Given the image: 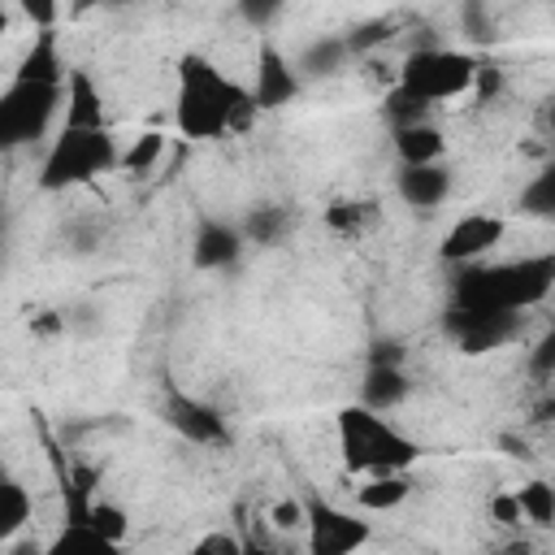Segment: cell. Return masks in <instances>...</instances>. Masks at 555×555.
<instances>
[{
    "mask_svg": "<svg viewBox=\"0 0 555 555\" xmlns=\"http://www.w3.org/2000/svg\"><path fill=\"white\" fill-rule=\"evenodd\" d=\"M299 91H304V74H299V65H295V61L264 35V39H260V52H256V78H251V95H256L260 113L291 104Z\"/></svg>",
    "mask_w": 555,
    "mask_h": 555,
    "instance_id": "obj_11",
    "label": "cell"
},
{
    "mask_svg": "<svg viewBox=\"0 0 555 555\" xmlns=\"http://www.w3.org/2000/svg\"><path fill=\"white\" fill-rule=\"evenodd\" d=\"M195 551H238V538H230V533H204L199 542H195Z\"/></svg>",
    "mask_w": 555,
    "mask_h": 555,
    "instance_id": "obj_34",
    "label": "cell"
},
{
    "mask_svg": "<svg viewBox=\"0 0 555 555\" xmlns=\"http://www.w3.org/2000/svg\"><path fill=\"white\" fill-rule=\"evenodd\" d=\"M160 416H165V425L182 438V442H191V447H221L225 438H230V429H225V416L208 403V399H195V395H186V390H165V399H160Z\"/></svg>",
    "mask_w": 555,
    "mask_h": 555,
    "instance_id": "obj_9",
    "label": "cell"
},
{
    "mask_svg": "<svg viewBox=\"0 0 555 555\" xmlns=\"http://www.w3.org/2000/svg\"><path fill=\"white\" fill-rule=\"evenodd\" d=\"M260 117L251 87L230 78L204 52H186L173 69V126L182 139L212 143L225 134H247Z\"/></svg>",
    "mask_w": 555,
    "mask_h": 555,
    "instance_id": "obj_1",
    "label": "cell"
},
{
    "mask_svg": "<svg viewBox=\"0 0 555 555\" xmlns=\"http://www.w3.org/2000/svg\"><path fill=\"white\" fill-rule=\"evenodd\" d=\"M238 225H243V238H247V243H256V247H273V243L286 238V230H291V212H286L282 204H256V208L243 212Z\"/></svg>",
    "mask_w": 555,
    "mask_h": 555,
    "instance_id": "obj_20",
    "label": "cell"
},
{
    "mask_svg": "<svg viewBox=\"0 0 555 555\" xmlns=\"http://www.w3.org/2000/svg\"><path fill=\"white\" fill-rule=\"evenodd\" d=\"M121 165V143L108 126H65L52 134L43 160H39V186L43 191H69L87 186L100 173H113Z\"/></svg>",
    "mask_w": 555,
    "mask_h": 555,
    "instance_id": "obj_5",
    "label": "cell"
},
{
    "mask_svg": "<svg viewBox=\"0 0 555 555\" xmlns=\"http://www.w3.org/2000/svg\"><path fill=\"white\" fill-rule=\"evenodd\" d=\"M442 330L464 356H486L520 338V312H468V308L447 304Z\"/></svg>",
    "mask_w": 555,
    "mask_h": 555,
    "instance_id": "obj_7",
    "label": "cell"
},
{
    "mask_svg": "<svg viewBox=\"0 0 555 555\" xmlns=\"http://www.w3.org/2000/svg\"><path fill=\"white\" fill-rule=\"evenodd\" d=\"M516 499H520V516L529 525H538V529L555 525V486L551 481H525L516 490Z\"/></svg>",
    "mask_w": 555,
    "mask_h": 555,
    "instance_id": "obj_24",
    "label": "cell"
},
{
    "mask_svg": "<svg viewBox=\"0 0 555 555\" xmlns=\"http://www.w3.org/2000/svg\"><path fill=\"white\" fill-rule=\"evenodd\" d=\"M395 191L408 208H438L451 195V169L442 160L438 165H399Z\"/></svg>",
    "mask_w": 555,
    "mask_h": 555,
    "instance_id": "obj_13",
    "label": "cell"
},
{
    "mask_svg": "<svg viewBox=\"0 0 555 555\" xmlns=\"http://www.w3.org/2000/svg\"><path fill=\"white\" fill-rule=\"evenodd\" d=\"M65 126H108V104L87 69H69L65 78Z\"/></svg>",
    "mask_w": 555,
    "mask_h": 555,
    "instance_id": "obj_16",
    "label": "cell"
},
{
    "mask_svg": "<svg viewBox=\"0 0 555 555\" xmlns=\"http://www.w3.org/2000/svg\"><path fill=\"white\" fill-rule=\"evenodd\" d=\"M356 52H351V43H347V35H321V39H312L304 52H299V74L304 78H334L338 69H347V61H351Z\"/></svg>",
    "mask_w": 555,
    "mask_h": 555,
    "instance_id": "obj_18",
    "label": "cell"
},
{
    "mask_svg": "<svg viewBox=\"0 0 555 555\" xmlns=\"http://www.w3.org/2000/svg\"><path fill=\"white\" fill-rule=\"evenodd\" d=\"M334 434H338L343 468L356 473V477H369V473H408L421 460L416 438H408L386 412H377L369 403H347L334 416Z\"/></svg>",
    "mask_w": 555,
    "mask_h": 555,
    "instance_id": "obj_4",
    "label": "cell"
},
{
    "mask_svg": "<svg viewBox=\"0 0 555 555\" xmlns=\"http://www.w3.org/2000/svg\"><path fill=\"white\" fill-rule=\"evenodd\" d=\"M52 551H69V555H78V551H100V555H108V551H117V542H113V538H104L91 520L74 516V520L61 529V538L52 542Z\"/></svg>",
    "mask_w": 555,
    "mask_h": 555,
    "instance_id": "obj_23",
    "label": "cell"
},
{
    "mask_svg": "<svg viewBox=\"0 0 555 555\" xmlns=\"http://www.w3.org/2000/svg\"><path fill=\"white\" fill-rule=\"evenodd\" d=\"M308 503V546L312 555H347L369 542V525L356 512H343L325 499H304Z\"/></svg>",
    "mask_w": 555,
    "mask_h": 555,
    "instance_id": "obj_10",
    "label": "cell"
},
{
    "mask_svg": "<svg viewBox=\"0 0 555 555\" xmlns=\"http://www.w3.org/2000/svg\"><path fill=\"white\" fill-rule=\"evenodd\" d=\"M65 78L69 69L61 65L56 35L39 30L0 95V147L17 152V147H35L39 139H48L52 117L65 108Z\"/></svg>",
    "mask_w": 555,
    "mask_h": 555,
    "instance_id": "obj_2",
    "label": "cell"
},
{
    "mask_svg": "<svg viewBox=\"0 0 555 555\" xmlns=\"http://www.w3.org/2000/svg\"><path fill=\"white\" fill-rule=\"evenodd\" d=\"M434 113V104L429 100H421L416 91H408V87H390V95H386V121H390V130L395 126H412V121H425Z\"/></svg>",
    "mask_w": 555,
    "mask_h": 555,
    "instance_id": "obj_25",
    "label": "cell"
},
{
    "mask_svg": "<svg viewBox=\"0 0 555 555\" xmlns=\"http://www.w3.org/2000/svg\"><path fill=\"white\" fill-rule=\"evenodd\" d=\"M17 9L35 30H52L61 17V0H17Z\"/></svg>",
    "mask_w": 555,
    "mask_h": 555,
    "instance_id": "obj_31",
    "label": "cell"
},
{
    "mask_svg": "<svg viewBox=\"0 0 555 555\" xmlns=\"http://www.w3.org/2000/svg\"><path fill=\"white\" fill-rule=\"evenodd\" d=\"M82 520H91L104 538H113L117 546L126 542V529H130V520H126V507H117V503H108V499H91L82 512H78Z\"/></svg>",
    "mask_w": 555,
    "mask_h": 555,
    "instance_id": "obj_26",
    "label": "cell"
},
{
    "mask_svg": "<svg viewBox=\"0 0 555 555\" xmlns=\"http://www.w3.org/2000/svg\"><path fill=\"white\" fill-rule=\"evenodd\" d=\"M95 4H108V0H74V13H87V9H95Z\"/></svg>",
    "mask_w": 555,
    "mask_h": 555,
    "instance_id": "obj_36",
    "label": "cell"
},
{
    "mask_svg": "<svg viewBox=\"0 0 555 555\" xmlns=\"http://www.w3.org/2000/svg\"><path fill=\"white\" fill-rule=\"evenodd\" d=\"M408 390H412V382L399 360H369L364 382H360V403H369L377 412H395L408 399Z\"/></svg>",
    "mask_w": 555,
    "mask_h": 555,
    "instance_id": "obj_14",
    "label": "cell"
},
{
    "mask_svg": "<svg viewBox=\"0 0 555 555\" xmlns=\"http://www.w3.org/2000/svg\"><path fill=\"white\" fill-rule=\"evenodd\" d=\"M160 156H165V134L160 130H143V134H134L126 147H121V173H134V178H143V173H152L156 165H160Z\"/></svg>",
    "mask_w": 555,
    "mask_h": 555,
    "instance_id": "obj_22",
    "label": "cell"
},
{
    "mask_svg": "<svg viewBox=\"0 0 555 555\" xmlns=\"http://www.w3.org/2000/svg\"><path fill=\"white\" fill-rule=\"evenodd\" d=\"M503 238H507V221H503L499 212H464V217H455L451 230L442 234L438 256H442L451 269L477 264V260H486Z\"/></svg>",
    "mask_w": 555,
    "mask_h": 555,
    "instance_id": "obj_8",
    "label": "cell"
},
{
    "mask_svg": "<svg viewBox=\"0 0 555 555\" xmlns=\"http://www.w3.org/2000/svg\"><path fill=\"white\" fill-rule=\"evenodd\" d=\"M529 373L542 377V382L555 377V321H551V325L542 330V338L529 347Z\"/></svg>",
    "mask_w": 555,
    "mask_h": 555,
    "instance_id": "obj_29",
    "label": "cell"
},
{
    "mask_svg": "<svg viewBox=\"0 0 555 555\" xmlns=\"http://www.w3.org/2000/svg\"><path fill=\"white\" fill-rule=\"evenodd\" d=\"M243 225L234 221H204L191 238V264L195 269H230L238 256H243Z\"/></svg>",
    "mask_w": 555,
    "mask_h": 555,
    "instance_id": "obj_12",
    "label": "cell"
},
{
    "mask_svg": "<svg viewBox=\"0 0 555 555\" xmlns=\"http://www.w3.org/2000/svg\"><path fill=\"white\" fill-rule=\"evenodd\" d=\"M369 217H373V208H369L364 199H334V204L325 208V225H330L334 234H356Z\"/></svg>",
    "mask_w": 555,
    "mask_h": 555,
    "instance_id": "obj_27",
    "label": "cell"
},
{
    "mask_svg": "<svg viewBox=\"0 0 555 555\" xmlns=\"http://www.w3.org/2000/svg\"><path fill=\"white\" fill-rule=\"evenodd\" d=\"M477 69H481V61L473 52H460V48H416L399 65V78L395 82L408 87V91H416L421 100H429L438 108V104L473 91Z\"/></svg>",
    "mask_w": 555,
    "mask_h": 555,
    "instance_id": "obj_6",
    "label": "cell"
},
{
    "mask_svg": "<svg viewBox=\"0 0 555 555\" xmlns=\"http://www.w3.org/2000/svg\"><path fill=\"white\" fill-rule=\"evenodd\" d=\"M269 525L273 529H299V525H308V503L304 499H278L269 507Z\"/></svg>",
    "mask_w": 555,
    "mask_h": 555,
    "instance_id": "obj_30",
    "label": "cell"
},
{
    "mask_svg": "<svg viewBox=\"0 0 555 555\" xmlns=\"http://www.w3.org/2000/svg\"><path fill=\"white\" fill-rule=\"evenodd\" d=\"M490 516H494L499 525H520L525 516H520V499H516V490L494 494V499H490Z\"/></svg>",
    "mask_w": 555,
    "mask_h": 555,
    "instance_id": "obj_32",
    "label": "cell"
},
{
    "mask_svg": "<svg viewBox=\"0 0 555 555\" xmlns=\"http://www.w3.org/2000/svg\"><path fill=\"white\" fill-rule=\"evenodd\" d=\"M408 494H412L408 473H369L356 481V503L364 512H395L399 503H408Z\"/></svg>",
    "mask_w": 555,
    "mask_h": 555,
    "instance_id": "obj_17",
    "label": "cell"
},
{
    "mask_svg": "<svg viewBox=\"0 0 555 555\" xmlns=\"http://www.w3.org/2000/svg\"><path fill=\"white\" fill-rule=\"evenodd\" d=\"M516 208L533 221H555V160L542 165L516 195Z\"/></svg>",
    "mask_w": 555,
    "mask_h": 555,
    "instance_id": "obj_21",
    "label": "cell"
},
{
    "mask_svg": "<svg viewBox=\"0 0 555 555\" xmlns=\"http://www.w3.org/2000/svg\"><path fill=\"white\" fill-rule=\"evenodd\" d=\"M30 516H35L30 490H26L17 477H4V481H0V542L9 546V542L30 525Z\"/></svg>",
    "mask_w": 555,
    "mask_h": 555,
    "instance_id": "obj_19",
    "label": "cell"
},
{
    "mask_svg": "<svg viewBox=\"0 0 555 555\" xmlns=\"http://www.w3.org/2000/svg\"><path fill=\"white\" fill-rule=\"evenodd\" d=\"M555 295V251H529L516 260L460 264L451 278V304L468 312H529Z\"/></svg>",
    "mask_w": 555,
    "mask_h": 555,
    "instance_id": "obj_3",
    "label": "cell"
},
{
    "mask_svg": "<svg viewBox=\"0 0 555 555\" xmlns=\"http://www.w3.org/2000/svg\"><path fill=\"white\" fill-rule=\"evenodd\" d=\"M546 126H551V134H555V91H551V100H546Z\"/></svg>",
    "mask_w": 555,
    "mask_h": 555,
    "instance_id": "obj_35",
    "label": "cell"
},
{
    "mask_svg": "<svg viewBox=\"0 0 555 555\" xmlns=\"http://www.w3.org/2000/svg\"><path fill=\"white\" fill-rule=\"evenodd\" d=\"M234 9H238V17H243L251 30H269V26L282 17L286 0H238Z\"/></svg>",
    "mask_w": 555,
    "mask_h": 555,
    "instance_id": "obj_28",
    "label": "cell"
},
{
    "mask_svg": "<svg viewBox=\"0 0 555 555\" xmlns=\"http://www.w3.org/2000/svg\"><path fill=\"white\" fill-rule=\"evenodd\" d=\"M477 95L481 100H494L499 95V87H503V74H499V65H490V61H481V69H477Z\"/></svg>",
    "mask_w": 555,
    "mask_h": 555,
    "instance_id": "obj_33",
    "label": "cell"
},
{
    "mask_svg": "<svg viewBox=\"0 0 555 555\" xmlns=\"http://www.w3.org/2000/svg\"><path fill=\"white\" fill-rule=\"evenodd\" d=\"M390 139H395L399 165H438L447 156V134L429 117L425 121H412V126H395Z\"/></svg>",
    "mask_w": 555,
    "mask_h": 555,
    "instance_id": "obj_15",
    "label": "cell"
}]
</instances>
